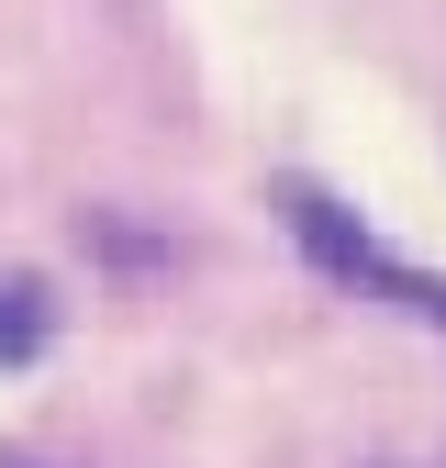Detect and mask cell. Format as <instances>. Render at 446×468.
<instances>
[{
  "label": "cell",
  "instance_id": "obj_1",
  "mask_svg": "<svg viewBox=\"0 0 446 468\" xmlns=\"http://www.w3.org/2000/svg\"><path fill=\"white\" fill-rule=\"evenodd\" d=\"M279 201H291V234H302V246H313V257H324L334 279H357V290H379V302H402V313L446 324V279L402 268V257H390V246H379L368 223H346V212H334L324 190H279Z\"/></svg>",
  "mask_w": 446,
  "mask_h": 468
},
{
  "label": "cell",
  "instance_id": "obj_2",
  "mask_svg": "<svg viewBox=\"0 0 446 468\" xmlns=\"http://www.w3.org/2000/svg\"><path fill=\"white\" fill-rule=\"evenodd\" d=\"M45 335H56V302H45V279H34V268H0V368L45 357Z\"/></svg>",
  "mask_w": 446,
  "mask_h": 468
}]
</instances>
